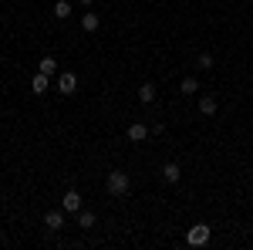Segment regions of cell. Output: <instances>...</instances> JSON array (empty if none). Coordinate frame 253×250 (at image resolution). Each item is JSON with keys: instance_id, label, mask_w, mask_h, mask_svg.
I'll use <instances>...</instances> for the list:
<instances>
[{"instance_id": "6da1fadb", "label": "cell", "mask_w": 253, "mask_h": 250, "mask_svg": "<svg viewBox=\"0 0 253 250\" xmlns=\"http://www.w3.org/2000/svg\"><path fill=\"white\" fill-rule=\"evenodd\" d=\"M105 190L112 193V196H125V193L132 190V179H128V173L115 169V173H108V179H105Z\"/></svg>"}, {"instance_id": "7a4b0ae2", "label": "cell", "mask_w": 253, "mask_h": 250, "mask_svg": "<svg viewBox=\"0 0 253 250\" xmlns=\"http://www.w3.org/2000/svg\"><path fill=\"white\" fill-rule=\"evenodd\" d=\"M210 237H213V230H210L206 223H196V227H189V233H186V244H189V247H206Z\"/></svg>"}, {"instance_id": "3957f363", "label": "cell", "mask_w": 253, "mask_h": 250, "mask_svg": "<svg viewBox=\"0 0 253 250\" xmlns=\"http://www.w3.org/2000/svg\"><path fill=\"white\" fill-rule=\"evenodd\" d=\"M58 92L61 95H75V92H78V75H75V71H61L58 75Z\"/></svg>"}, {"instance_id": "277c9868", "label": "cell", "mask_w": 253, "mask_h": 250, "mask_svg": "<svg viewBox=\"0 0 253 250\" xmlns=\"http://www.w3.org/2000/svg\"><path fill=\"white\" fill-rule=\"evenodd\" d=\"M44 230H51V233L64 230V210H47L44 213Z\"/></svg>"}, {"instance_id": "5b68a950", "label": "cell", "mask_w": 253, "mask_h": 250, "mask_svg": "<svg viewBox=\"0 0 253 250\" xmlns=\"http://www.w3.org/2000/svg\"><path fill=\"white\" fill-rule=\"evenodd\" d=\"M61 210H64V213H78L81 210V193L78 190H68V193H64V200H61Z\"/></svg>"}, {"instance_id": "8992f818", "label": "cell", "mask_w": 253, "mask_h": 250, "mask_svg": "<svg viewBox=\"0 0 253 250\" xmlns=\"http://www.w3.org/2000/svg\"><path fill=\"white\" fill-rule=\"evenodd\" d=\"M149 135H152V129H149L145 122H132V125H128V142H145Z\"/></svg>"}, {"instance_id": "52a82bcc", "label": "cell", "mask_w": 253, "mask_h": 250, "mask_svg": "<svg viewBox=\"0 0 253 250\" xmlns=\"http://www.w3.org/2000/svg\"><path fill=\"white\" fill-rule=\"evenodd\" d=\"M216 108H219V105H216V98H213V95H199V115L213 118V115H216Z\"/></svg>"}, {"instance_id": "ba28073f", "label": "cell", "mask_w": 253, "mask_h": 250, "mask_svg": "<svg viewBox=\"0 0 253 250\" xmlns=\"http://www.w3.org/2000/svg\"><path fill=\"white\" fill-rule=\"evenodd\" d=\"M162 179H166L169 186H175V183L182 179V169H179L175 162H166V166H162Z\"/></svg>"}, {"instance_id": "9c48e42d", "label": "cell", "mask_w": 253, "mask_h": 250, "mask_svg": "<svg viewBox=\"0 0 253 250\" xmlns=\"http://www.w3.org/2000/svg\"><path fill=\"white\" fill-rule=\"evenodd\" d=\"M81 27H84L88 34H95L98 27H101V17H98L95 10H84V17H81Z\"/></svg>"}, {"instance_id": "30bf717a", "label": "cell", "mask_w": 253, "mask_h": 250, "mask_svg": "<svg viewBox=\"0 0 253 250\" xmlns=\"http://www.w3.org/2000/svg\"><path fill=\"white\" fill-rule=\"evenodd\" d=\"M47 85H51V75H44V71H38V75L31 78V92H38V95L47 92Z\"/></svg>"}, {"instance_id": "8fae6325", "label": "cell", "mask_w": 253, "mask_h": 250, "mask_svg": "<svg viewBox=\"0 0 253 250\" xmlns=\"http://www.w3.org/2000/svg\"><path fill=\"white\" fill-rule=\"evenodd\" d=\"M138 101H142V105H152V101H156V85H152V81H145V85L138 88Z\"/></svg>"}, {"instance_id": "7c38bea8", "label": "cell", "mask_w": 253, "mask_h": 250, "mask_svg": "<svg viewBox=\"0 0 253 250\" xmlns=\"http://www.w3.org/2000/svg\"><path fill=\"white\" fill-rule=\"evenodd\" d=\"M38 71H44V75H54V71H58V58H51V54H44V58L38 61Z\"/></svg>"}, {"instance_id": "4fadbf2b", "label": "cell", "mask_w": 253, "mask_h": 250, "mask_svg": "<svg viewBox=\"0 0 253 250\" xmlns=\"http://www.w3.org/2000/svg\"><path fill=\"white\" fill-rule=\"evenodd\" d=\"M51 14H54V17H58V20H68V17H71V3H68V0H58Z\"/></svg>"}, {"instance_id": "5bb4252c", "label": "cell", "mask_w": 253, "mask_h": 250, "mask_svg": "<svg viewBox=\"0 0 253 250\" xmlns=\"http://www.w3.org/2000/svg\"><path fill=\"white\" fill-rule=\"evenodd\" d=\"M98 220H95V213H88V210H78V227L81 230H91Z\"/></svg>"}, {"instance_id": "9a60e30c", "label": "cell", "mask_w": 253, "mask_h": 250, "mask_svg": "<svg viewBox=\"0 0 253 250\" xmlns=\"http://www.w3.org/2000/svg\"><path fill=\"white\" fill-rule=\"evenodd\" d=\"M179 92H182V95H196V92H199V81H196V78H182Z\"/></svg>"}, {"instance_id": "2e32d148", "label": "cell", "mask_w": 253, "mask_h": 250, "mask_svg": "<svg viewBox=\"0 0 253 250\" xmlns=\"http://www.w3.org/2000/svg\"><path fill=\"white\" fill-rule=\"evenodd\" d=\"M199 68H203V71H210V68H213V54H210V51H203V54H199Z\"/></svg>"}, {"instance_id": "e0dca14e", "label": "cell", "mask_w": 253, "mask_h": 250, "mask_svg": "<svg viewBox=\"0 0 253 250\" xmlns=\"http://www.w3.org/2000/svg\"><path fill=\"white\" fill-rule=\"evenodd\" d=\"M78 3H81V7H91V3H95V0H78Z\"/></svg>"}]
</instances>
